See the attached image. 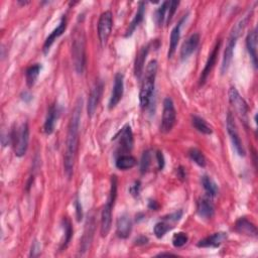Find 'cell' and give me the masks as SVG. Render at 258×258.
I'll list each match as a JSON object with an SVG mask.
<instances>
[{"label":"cell","mask_w":258,"mask_h":258,"mask_svg":"<svg viewBox=\"0 0 258 258\" xmlns=\"http://www.w3.org/2000/svg\"><path fill=\"white\" fill-rule=\"evenodd\" d=\"M40 244L38 243V241H35L32 245V250H30V256H33V257L38 256L40 253Z\"/></svg>","instance_id":"b9f144b4"},{"label":"cell","mask_w":258,"mask_h":258,"mask_svg":"<svg viewBox=\"0 0 258 258\" xmlns=\"http://www.w3.org/2000/svg\"><path fill=\"white\" fill-rule=\"evenodd\" d=\"M144 12H145V3L139 2L138 11H136V13H135V17L132 20V21L130 22V24L126 30V34H125L126 38L131 37L132 34L134 33V30L136 29V27H138L142 22L143 18H144Z\"/></svg>","instance_id":"484cf974"},{"label":"cell","mask_w":258,"mask_h":258,"mask_svg":"<svg viewBox=\"0 0 258 258\" xmlns=\"http://www.w3.org/2000/svg\"><path fill=\"white\" fill-rule=\"evenodd\" d=\"M173 228H174V226H172L171 223L163 220L162 222H159L156 224L154 232L158 238H162L166 233H168L170 230H172Z\"/></svg>","instance_id":"1f68e13d"},{"label":"cell","mask_w":258,"mask_h":258,"mask_svg":"<svg viewBox=\"0 0 258 258\" xmlns=\"http://www.w3.org/2000/svg\"><path fill=\"white\" fill-rule=\"evenodd\" d=\"M156 157H157V160H158V164H159V170L161 171L163 168H164V157L162 155L161 151H157L156 154Z\"/></svg>","instance_id":"60d3db41"},{"label":"cell","mask_w":258,"mask_h":258,"mask_svg":"<svg viewBox=\"0 0 258 258\" xmlns=\"http://www.w3.org/2000/svg\"><path fill=\"white\" fill-rule=\"evenodd\" d=\"M66 28H67V18H66V15H63V18H62V20H60L58 27L53 30L52 34L47 38V40H45V41H44V44H43V53L44 54H47L50 51V49L53 45V43L55 42V40L65 33Z\"/></svg>","instance_id":"2e32d148"},{"label":"cell","mask_w":258,"mask_h":258,"mask_svg":"<svg viewBox=\"0 0 258 258\" xmlns=\"http://www.w3.org/2000/svg\"><path fill=\"white\" fill-rule=\"evenodd\" d=\"M22 96H24V97H22V99L24 100V101H26V102H28L29 100H32V95H29L27 92H24L23 94H22Z\"/></svg>","instance_id":"f6af8a7d"},{"label":"cell","mask_w":258,"mask_h":258,"mask_svg":"<svg viewBox=\"0 0 258 258\" xmlns=\"http://www.w3.org/2000/svg\"><path fill=\"white\" fill-rule=\"evenodd\" d=\"M181 216H183V211L179 210V211H177L175 212V213L171 214V215H168V216H164L163 217V220L165 221H168L169 223H177L180 220Z\"/></svg>","instance_id":"74e56055"},{"label":"cell","mask_w":258,"mask_h":258,"mask_svg":"<svg viewBox=\"0 0 258 258\" xmlns=\"http://www.w3.org/2000/svg\"><path fill=\"white\" fill-rule=\"evenodd\" d=\"M40 70H41V65L40 64H35L27 68V70L25 71V79L28 87H33L36 84L40 76Z\"/></svg>","instance_id":"4316f807"},{"label":"cell","mask_w":258,"mask_h":258,"mask_svg":"<svg viewBox=\"0 0 258 258\" xmlns=\"http://www.w3.org/2000/svg\"><path fill=\"white\" fill-rule=\"evenodd\" d=\"M135 164H136V159L132 156L122 155L116 159V168L122 171L130 170Z\"/></svg>","instance_id":"f1b7e54d"},{"label":"cell","mask_w":258,"mask_h":258,"mask_svg":"<svg viewBox=\"0 0 258 258\" xmlns=\"http://www.w3.org/2000/svg\"><path fill=\"white\" fill-rule=\"evenodd\" d=\"M229 101L230 104L232 105V107L234 108L236 114L238 117L243 121V122H246L247 121V113H248V105L246 101L241 97L237 89L235 87L230 88L229 90Z\"/></svg>","instance_id":"9c48e42d"},{"label":"cell","mask_w":258,"mask_h":258,"mask_svg":"<svg viewBox=\"0 0 258 258\" xmlns=\"http://www.w3.org/2000/svg\"><path fill=\"white\" fill-rule=\"evenodd\" d=\"M140 188H141L140 181L136 180V181H134V184L129 188V192L133 197H139V193H140Z\"/></svg>","instance_id":"ab89813d"},{"label":"cell","mask_w":258,"mask_h":258,"mask_svg":"<svg viewBox=\"0 0 258 258\" xmlns=\"http://www.w3.org/2000/svg\"><path fill=\"white\" fill-rule=\"evenodd\" d=\"M220 47H221V40H219L217 41V43L215 44V47L213 49V51H212V53L210 54L208 60H207V63L205 65V68L201 74V77H200V86H203L208 77H209V75L210 73L212 72V70H213L215 64H216V60H217V57H218V54H219V50H220Z\"/></svg>","instance_id":"5bb4252c"},{"label":"cell","mask_w":258,"mask_h":258,"mask_svg":"<svg viewBox=\"0 0 258 258\" xmlns=\"http://www.w3.org/2000/svg\"><path fill=\"white\" fill-rule=\"evenodd\" d=\"M131 230H132V221L130 217L127 214L121 215L117 219V223H116L117 236L122 239H125L130 235Z\"/></svg>","instance_id":"ac0fdd59"},{"label":"cell","mask_w":258,"mask_h":258,"mask_svg":"<svg viewBox=\"0 0 258 258\" xmlns=\"http://www.w3.org/2000/svg\"><path fill=\"white\" fill-rule=\"evenodd\" d=\"M113 17L111 11H105L101 14L98 21V37L102 47H105L112 32Z\"/></svg>","instance_id":"ba28073f"},{"label":"cell","mask_w":258,"mask_h":258,"mask_svg":"<svg viewBox=\"0 0 258 258\" xmlns=\"http://www.w3.org/2000/svg\"><path fill=\"white\" fill-rule=\"evenodd\" d=\"M62 226H63V229H64V232H65V240L63 241L62 246H60V249H65V248H67V246L69 245L70 241L72 239L73 228H72V224H71L70 220L67 217H65L62 220Z\"/></svg>","instance_id":"4dcf8cb0"},{"label":"cell","mask_w":258,"mask_h":258,"mask_svg":"<svg viewBox=\"0 0 258 258\" xmlns=\"http://www.w3.org/2000/svg\"><path fill=\"white\" fill-rule=\"evenodd\" d=\"M169 2L170 1H164L157 10L156 12V21L158 23V25H162L164 19H165V14L168 12V8H169Z\"/></svg>","instance_id":"836d02e7"},{"label":"cell","mask_w":258,"mask_h":258,"mask_svg":"<svg viewBox=\"0 0 258 258\" xmlns=\"http://www.w3.org/2000/svg\"><path fill=\"white\" fill-rule=\"evenodd\" d=\"M119 146L124 153H128L133 147V133L129 124L125 125L119 132Z\"/></svg>","instance_id":"e0dca14e"},{"label":"cell","mask_w":258,"mask_h":258,"mask_svg":"<svg viewBox=\"0 0 258 258\" xmlns=\"http://www.w3.org/2000/svg\"><path fill=\"white\" fill-rule=\"evenodd\" d=\"M186 19H187V15H185V17L179 20V22L172 30L171 39H170V50H169V53H168V57L169 58H172L174 56L175 52H176L179 40L180 39V27H181V25H183V23L186 20Z\"/></svg>","instance_id":"cb8c5ba5"},{"label":"cell","mask_w":258,"mask_h":258,"mask_svg":"<svg viewBox=\"0 0 258 258\" xmlns=\"http://www.w3.org/2000/svg\"><path fill=\"white\" fill-rule=\"evenodd\" d=\"M177 121V112L173 100L168 97L163 100V111L160 124V131L163 133H169L174 128Z\"/></svg>","instance_id":"52a82bcc"},{"label":"cell","mask_w":258,"mask_h":258,"mask_svg":"<svg viewBox=\"0 0 258 258\" xmlns=\"http://www.w3.org/2000/svg\"><path fill=\"white\" fill-rule=\"evenodd\" d=\"M59 114H60V110H59L58 105H56V104L51 105V107L48 110L47 118H45L44 124H43V131L45 134L50 135L54 132L56 121L59 117Z\"/></svg>","instance_id":"ffe728a7"},{"label":"cell","mask_w":258,"mask_h":258,"mask_svg":"<svg viewBox=\"0 0 258 258\" xmlns=\"http://www.w3.org/2000/svg\"><path fill=\"white\" fill-rule=\"evenodd\" d=\"M124 92V81H123V75L121 73H117L114 78V86L111 93V97L109 100V109H113L116 107V105L122 99Z\"/></svg>","instance_id":"7c38bea8"},{"label":"cell","mask_w":258,"mask_h":258,"mask_svg":"<svg viewBox=\"0 0 258 258\" xmlns=\"http://www.w3.org/2000/svg\"><path fill=\"white\" fill-rule=\"evenodd\" d=\"M95 217L93 215H90L87 219L86 226H85V230L84 234L81 239V244H80V254L86 253L89 249L91 244H92L94 233H95Z\"/></svg>","instance_id":"8fae6325"},{"label":"cell","mask_w":258,"mask_h":258,"mask_svg":"<svg viewBox=\"0 0 258 258\" xmlns=\"http://www.w3.org/2000/svg\"><path fill=\"white\" fill-rule=\"evenodd\" d=\"M228 238V235L225 232H218L214 233L213 235L208 236L198 242V247H210V248H217L219 247L222 243H224V241L227 240Z\"/></svg>","instance_id":"9a60e30c"},{"label":"cell","mask_w":258,"mask_h":258,"mask_svg":"<svg viewBox=\"0 0 258 258\" xmlns=\"http://www.w3.org/2000/svg\"><path fill=\"white\" fill-rule=\"evenodd\" d=\"M74 205H75V209H76V216H77V220L80 222L83 219V208H82L81 202H80L78 197L76 198Z\"/></svg>","instance_id":"f35d334b"},{"label":"cell","mask_w":258,"mask_h":258,"mask_svg":"<svg viewBox=\"0 0 258 258\" xmlns=\"http://www.w3.org/2000/svg\"><path fill=\"white\" fill-rule=\"evenodd\" d=\"M164 255H166V256H176L173 253H160V254H159V256H164Z\"/></svg>","instance_id":"7dc6e473"},{"label":"cell","mask_w":258,"mask_h":258,"mask_svg":"<svg viewBox=\"0 0 258 258\" xmlns=\"http://www.w3.org/2000/svg\"><path fill=\"white\" fill-rule=\"evenodd\" d=\"M150 163H151V154H150V150H145L144 153L142 154L141 160H140V173L142 175L145 174V173H147V171L149 170Z\"/></svg>","instance_id":"e575fe53"},{"label":"cell","mask_w":258,"mask_h":258,"mask_svg":"<svg viewBox=\"0 0 258 258\" xmlns=\"http://www.w3.org/2000/svg\"><path fill=\"white\" fill-rule=\"evenodd\" d=\"M148 207H149L150 209L156 210V211L159 209V205H158V203H157L156 201H150L149 204H148Z\"/></svg>","instance_id":"ee69618b"},{"label":"cell","mask_w":258,"mask_h":258,"mask_svg":"<svg viewBox=\"0 0 258 258\" xmlns=\"http://www.w3.org/2000/svg\"><path fill=\"white\" fill-rule=\"evenodd\" d=\"M10 135L15 156L19 158L23 157L26 154L29 141V127L27 122L24 121V122L15 127Z\"/></svg>","instance_id":"8992f818"},{"label":"cell","mask_w":258,"mask_h":258,"mask_svg":"<svg viewBox=\"0 0 258 258\" xmlns=\"http://www.w3.org/2000/svg\"><path fill=\"white\" fill-rule=\"evenodd\" d=\"M246 47L250 55L252 64L254 68H257V30L254 28L252 32L247 35L246 38Z\"/></svg>","instance_id":"603a6c76"},{"label":"cell","mask_w":258,"mask_h":258,"mask_svg":"<svg viewBox=\"0 0 258 258\" xmlns=\"http://www.w3.org/2000/svg\"><path fill=\"white\" fill-rule=\"evenodd\" d=\"M226 125H227V131H228V134H229L230 139H231L233 147H234L235 151L237 153V155L240 156V157H244L245 156V150H244V147H243V143H242L241 139H240V136H239L234 117H233L232 113H230V112L228 113V115H227Z\"/></svg>","instance_id":"30bf717a"},{"label":"cell","mask_w":258,"mask_h":258,"mask_svg":"<svg viewBox=\"0 0 258 258\" xmlns=\"http://www.w3.org/2000/svg\"><path fill=\"white\" fill-rule=\"evenodd\" d=\"M102 91H103V83L101 81L97 82L95 86L92 88L88 98V103H87V112L89 117H93L95 114V111L98 107L99 101L102 96Z\"/></svg>","instance_id":"4fadbf2b"},{"label":"cell","mask_w":258,"mask_h":258,"mask_svg":"<svg viewBox=\"0 0 258 258\" xmlns=\"http://www.w3.org/2000/svg\"><path fill=\"white\" fill-rule=\"evenodd\" d=\"M157 73H158V62L156 60H150L145 70L144 78L141 84V89L139 93V102L142 108L148 107L150 100L153 98L155 86H156Z\"/></svg>","instance_id":"3957f363"},{"label":"cell","mask_w":258,"mask_h":258,"mask_svg":"<svg viewBox=\"0 0 258 258\" xmlns=\"http://www.w3.org/2000/svg\"><path fill=\"white\" fill-rule=\"evenodd\" d=\"M200 43V36L199 34H193L184 43L180 49V58L181 60L188 59L198 48Z\"/></svg>","instance_id":"d6986e66"},{"label":"cell","mask_w":258,"mask_h":258,"mask_svg":"<svg viewBox=\"0 0 258 258\" xmlns=\"http://www.w3.org/2000/svg\"><path fill=\"white\" fill-rule=\"evenodd\" d=\"M197 211H198L200 217L204 219H211L213 218L215 214V207L213 203L211 202V200L203 198L197 204Z\"/></svg>","instance_id":"7402d4cb"},{"label":"cell","mask_w":258,"mask_h":258,"mask_svg":"<svg viewBox=\"0 0 258 258\" xmlns=\"http://www.w3.org/2000/svg\"><path fill=\"white\" fill-rule=\"evenodd\" d=\"M72 59L75 71L83 74L86 65V37L84 29L77 26L74 30L72 40Z\"/></svg>","instance_id":"7a4b0ae2"},{"label":"cell","mask_w":258,"mask_h":258,"mask_svg":"<svg viewBox=\"0 0 258 258\" xmlns=\"http://www.w3.org/2000/svg\"><path fill=\"white\" fill-rule=\"evenodd\" d=\"M192 124L197 130L203 133V134L209 135L213 132V129H212V127L207 123V121L205 119H203L202 117L196 116V115L193 116L192 117Z\"/></svg>","instance_id":"83f0119b"},{"label":"cell","mask_w":258,"mask_h":258,"mask_svg":"<svg viewBox=\"0 0 258 258\" xmlns=\"http://www.w3.org/2000/svg\"><path fill=\"white\" fill-rule=\"evenodd\" d=\"M202 185H203V188L205 189L207 195L209 197H211V198L212 197H215L218 194V187L215 184V181L212 179L210 177L204 176L202 178Z\"/></svg>","instance_id":"f546056e"},{"label":"cell","mask_w":258,"mask_h":258,"mask_svg":"<svg viewBox=\"0 0 258 258\" xmlns=\"http://www.w3.org/2000/svg\"><path fill=\"white\" fill-rule=\"evenodd\" d=\"M178 172H179V177L180 179L185 178V174H184V169H183V168H179V169L178 170Z\"/></svg>","instance_id":"bcb514c9"},{"label":"cell","mask_w":258,"mask_h":258,"mask_svg":"<svg viewBox=\"0 0 258 258\" xmlns=\"http://www.w3.org/2000/svg\"><path fill=\"white\" fill-rule=\"evenodd\" d=\"M248 20H249V15H246L245 18L240 20L235 24V26L232 29V32L230 34V37L228 39V41H227V45H226V49H225L224 56H223L222 66H221V72H222V74H225L227 71H228V69H229V67L231 65L232 59H233L234 49H235V45L237 43V40H238L240 34L242 33V30L244 29L245 25L247 24Z\"/></svg>","instance_id":"277c9868"},{"label":"cell","mask_w":258,"mask_h":258,"mask_svg":"<svg viewBox=\"0 0 258 258\" xmlns=\"http://www.w3.org/2000/svg\"><path fill=\"white\" fill-rule=\"evenodd\" d=\"M83 107V99L80 97L76 102L73 114L70 119L67 140H66V151L64 157V168L65 173L69 179L72 178L74 172V165L76 157L78 153L79 146V128H80V120Z\"/></svg>","instance_id":"6da1fadb"},{"label":"cell","mask_w":258,"mask_h":258,"mask_svg":"<svg viewBox=\"0 0 258 258\" xmlns=\"http://www.w3.org/2000/svg\"><path fill=\"white\" fill-rule=\"evenodd\" d=\"M189 157L195 163L201 166V168H204L206 165V158L203 155L202 151L199 150L198 148H191L189 150Z\"/></svg>","instance_id":"d6a6232c"},{"label":"cell","mask_w":258,"mask_h":258,"mask_svg":"<svg viewBox=\"0 0 258 258\" xmlns=\"http://www.w3.org/2000/svg\"><path fill=\"white\" fill-rule=\"evenodd\" d=\"M179 1H170L169 2V8H168V17H166V23H170L172 21V19L174 17V14L179 6Z\"/></svg>","instance_id":"8d00e7d4"},{"label":"cell","mask_w":258,"mask_h":258,"mask_svg":"<svg viewBox=\"0 0 258 258\" xmlns=\"http://www.w3.org/2000/svg\"><path fill=\"white\" fill-rule=\"evenodd\" d=\"M147 242H148V238L147 237L140 236V237H139L138 239L135 240V244L136 245H144V244L147 243Z\"/></svg>","instance_id":"7bdbcfd3"},{"label":"cell","mask_w":258,"mask_h":258,"mask_svg":"<svg viewBox=\"0 0 258 258\" xmlns=\"http://www.w3.org/2000/svg\"><path fill=\"white\" fill-rule=\"evenodd\" d=\"M148 52H149V44L143 47L138 54V57H136L135 63H134V75L138 79H140L141 75H142L144 63H145L146 57L148 55Z\"/></svg>","instance_id":"d4e9b609"},{"label":"cell","mask_w":258,"mask_h":258,"mask_svg":"<svg viewBox=\"0 0 258 258\" xmlns=\"http://www.w3.org/2000/svg\"><path fill=\"white\" fill-rule=\"evenodd\" d=\"M116 197H117V177L112 176L109 198L107 200V203L105 204L103 208L102 215H101V235L102 237L107 236L111 229L112 209H113V206L116 200Z\"/></svg>","instance_id":"5b68a950"},{"label":"cell","mask_w":258,"mask_h":258,"mask_svg":"<svg viewBox=\"0 0 258 258\" xmlns=\"http://www.w3.org/2000/svg\"><path fill=\"white\" fill-rule=\"evenodd\" d=\"M235 230L240 233L244 234L250 237H256L257 236V229L253 223H251L246 218H240L235 223Z\"/></svg>","instance_id":"44dd1931"},{"label":"cell","mask_w":258,"mask_h":258,"mask_svg":"<svg viewBox=\"0 0 258 258\" xmlns=\"http://www.w3.org/2000/svg\"><path fill=\"white\" fill-rule=\"evenodd\" d=\"M189 238H188V235L184 232H179V233H176L173 237V245L177 248H179V247H183L184 245L187 244Z\"/></svg>","instance_id":"d590c367"}]
</instances>
